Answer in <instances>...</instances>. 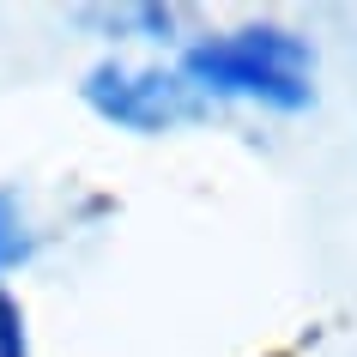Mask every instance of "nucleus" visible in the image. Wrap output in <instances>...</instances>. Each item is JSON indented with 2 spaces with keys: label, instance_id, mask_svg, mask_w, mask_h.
I'll use <instances>...</instances> for the list:
<instances>
[{
  "label": "nucleus",
  "instance_id": "obj_1",
  "mask_svg": "<svg viewBox=\"0 0 357 357\" xmlns=\"http://www.w3.org/2000/svg\"><path fill=\"white\" fill-rule=\"evenodd\" d=\"M200 97H243L279 115H303L315 103V43L284 24H243L182 49V67Z\"/></svg>",
  "mask_w": 357,
  "mask_h": 357
},
{
  "label": "nucleus",
  "instance_id": "obj_2",
  "mask_svg": "<svg viewBox=\"0 0 357 357\" xmlns=\"http://www.w3.org/2000/svg\"><path fill=\"white\" fill-rule=\"evenodd\" d=\"M79 97H85L91 115H103L121 133H169V128H188V121L206 115V97L182 73L133 67V61H97L85 73V85H79Z\"/></svg>",
  "mask_w": 357,
  "mask_h": 357
},
{
  "label": "nucleus",
  "instance_id": "obj_3",
  "mask_svg": "<svg viewBox=\"0 0 357 357\" xmlns=\"http://www.w3.org/2000/svg\"><path fill=\"white\" fill-rule=\"evenodd\" d=\"M24 255H31V230H24L19 194H13V188H0V273H13Z\"/></svg>",
  "mask_w": 357,
  "mask_h": 357
},
{
  "label": "nucleus",
  "instance_id": "obj_4",
  "mask_svg": "<svg viewBox=\"0 0 357 357\" xmlns=\"http://www.w3.org/2000/svg\"><path fill=\"white\" fill-rule=\"evenodd\" d=\"M0 357H31V345H24V309L6 291H0Z\"/></svg>",
  "mask_w": 357,
  "mask_h": 357
}]
</instances>
